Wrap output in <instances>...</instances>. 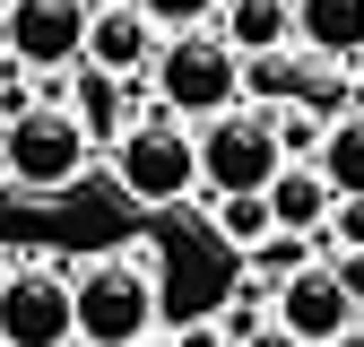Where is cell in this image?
<instances>
[{
  "label": "cell",
  "mask_w": 364,
  "mask_h": 347,
  "mask_svg": "<svg viewBox=\"0 0 364 347\" xmlns=\"http://www.w3.org/2000/svg\"><path fill=\"white\" fill-rule=\"evenodd\" d=\"M156 243H122L96 260H70V347H156Z\"/></svg>",
  "instance_id": "obj_1"
},
{
  "label": "cell",
  "mask_w": 364,
  "mask_h": 347,
  "mask_svg": "<svg viewBox=\"0 0 364 347\" xmlns=\"http://www.w3.org/2000/svg\"><path fill=\"white\" fill-rule=\"evenodd\" d=\"M105 174L122 183V200H139V208H173V200H191L200 191V148H191V122L182 113H139V122H122V139L105 148Z\"/></svg>",
  "instance_id": "obj_2"
},
{
  "label": "cell",
  "mask_w": 364,
  "mask_h": 347,
  "mask_svg": "<svg viewBox=\"0 0 364 347\" xmlns=\"http://www.w3.org/2000/svg\"><path fill=\"white\" fill-rule=\"evenodd\" d=\"M148 87H156L165 113L208 122V113H225V105H243V61H235V43H225L217 26H182V35L156 43Z\"/></svg>",
  "instance_id": "obj_3"
},
{
  "label": "cell",
  "mask_w": 364,
  "mask_h": 347,
  "mask_svg": "<svg viewBox=\"0 0 364 347\" xmlns=\"http://www.w3.org/2000/svg\"><path fill=\"white\" fill-rule=\"evenodd\" d=\"M87 165H96V139L61 113V105H26L18 122H0V174L18 191L53 200V191H78Z\"/></svg>",
  "instance_id": "obj_4"
},
{
  "label": "cell",
  "mask_w": 364,
  "mask_h": 347,
  "mask_svg": "<svg viewBox=\"0 0 364 347\" xmlns=\"http://www.w3.org/2000/svg\"><path fill=\"white\" fill-rule=\"evenodd\" d=\"M191 148H200V191H269V174L287 165L269 139V105H225L191 122Z\"/></svg>",
  "instance_id": "obj_5"
},
{
  "label": "cell",
  "mask_w": 364,
  "mask_h": 347,
  "mask_svg": "<svg viewBox=\"0 0 364 347\" xmlns=\"http://www.w3.org/2000/svg\"><path fill=\"white\" fill-rule=\"evenodd\" d=\"M0 338L9 347H70V260L18 252L0 269Z\"/></svg>",
  "instance_id": "obj_6"
},
{
  "label": "cell",
  "mask_w": 364,
  "mask_h": 347,
  "mask_svg": "<svg viewBox=\"0 0 364 347\" xmlns=\"http://www.w3.org/2000/svg\"><path fill=\"white\" fill-rule=\"evenodd\" d=\"M347 321H364V313H355V295H347V278L330 260H304L295 278L269 287V330H287L295 347H330Z\"/></svg>",
  "instance_id": "obj_7"
},
{
  "label": "cell",
  "mask_w": 364,
  "mask_h": 347,
  "mask_svg": "<svg viewBox=\"0 0 364 347\" xmlns=\"http://www.w3.org/2000/svg\"><path fill=\"white\" fill-rule=\"evenodd\" d=\"M0 53L18 70H78L87 0H9V9H0Z\"/></svg>",
  "instance_id": "obj_8"
},
{
  "label": "cell",
  "mask_w": 364,
  "mask_h": 347,
  "mask_svg": "<svg viewBox=\"0 0 364 347\" xmlns=\"http://www.w3.org/2000/svg\"><path fill=\"white\" fill-rule=\"evenodd\" d=\"M156 26H148V9L139 0H113V9H87V70H113V78H148V61H156Z\"/></svg>",
  "instance_id": "obj_9"
},
{
  "label": "cell",
  "mask_w": 364,
  "mask_h": 347,
  "mask_svg": "<svg viewBox=\"0 0 364 347\" xmlns=\"http://www.w3.org/2000/svg\"><path fill=\"white\" fill-rule=\"evenodd\" d=\"M295 9V53L321 70H364V0H287Z\"/></svg>",
  "instance_id": "obj_10"
},
{
  "label": "cell",
  "mask_w": 364,
  "mask_h": 347,
  "mask_svg": "<svg viewBox=\"0 0 364 347\" xmlns=\"http://www.w3.org/2000/svg\"><path fill=\"white\" fill-rule=\"evenodd\" d=\"M225 43H235V61H269V53H295V9L287 0H225L208 18Z\"/></svg>",
  "instance_id": "obj_11"
},
{
  "label": "cell",
  "mask_w": 364,
  "mask_h": 347,
  "mask_svg": "<svg viewBox=\"0 0 364 347\" xmlns=\"http://www.w3.org/2000/svg\"><path fill=\"white\" fill-rule=\"evenodd\" d=\"M260 200H269V226H287V235H321V217H330V183L312 156H287Z\"/></svg>",
  "instance_id": "obj_12"
},
{
  "label": "cell",
  "mask_w": 364,
  "mask_h": 347,
  "mask_svg": "<svg viewBox=\"0 0 364 347\" xmlns=\"http://www.w3.org/2000/svg\"><path fill=\"white\" fill-rule=\"evenodd\" d=\"M312 165H321V183H330V200H364V105L347 113H330V130H321V148H312Z\"/></svg>",
  "instance_id": "obj_13"
},
{
  "label": "cell",
  "mask_w": 364,
  "mask_h": 347,
  "mask_svg": "<svg viewBox=\"0 0 364 347\" xmlns=\"http://www.w3.org/2000/svg\"><path fill=\"white\" fill-rule=\"evenodd\" d=\"M304 260H321V243H312V235H287V226H269V235L243 252V278H252V287H278V278L304 269Z\"/></svg>",
  "instance_id": "obj_14"
},
{
  "label": "cell",
  "mask_w": 364,
  "mask_h": 347,
  "mask_svg": "<svg viewBox=\"0 0 364 347\" xmlns=\"http://www.w3.org/2000/svg\"><path fill=\"white\" fill-rule=\"evenodd\" d=\"M208 235L235 243V252H252V243L269 235V200H260V191H208Z\"/></svg>",
  "instance_id": "obj_15"
},
{
  "label": "cell",
  "mask_w": 364,
  "mask_h": 347,
  "mask_svg": "<svg viewBox=\"0 0 364 347\" xmlns=\"http://www.w3.org/2000/svg\"><path fill=\"white\" fill-rule=\"evenodd\" d=\"M330 130V105H269V139H278V156H312Z\"/></svg>",
  "instance_id": "obj_16"
},
{
  "label": "cell",
  "mask_w": 364,
  "mask_h": 347,
  "mask_svg": "<svg viewBox=\"0 0 364 347\" xmlns=\"http://www.w3.org/2000/svg\"><path fill=\"white\" fill-rule=\"evenodd\" d=\"M321 260H347V252H364V200H330V217H321Z\"/></svg>",
  "instance_id": "obj_17"
},
{
  "label": "cell",
  "mask_w": 364,
  "mask_h": 347,
  "mask_svg": "<svg viewBox=\"0 0 364 347\" xmlns=\"http://www.w3.org/2000/svg\"><path fill=\"white\" fill-rule=\"evenodd\" d=\"M139 9H148V26H156V35H182V26H208L225 0H139Z\"/></svg>",
  "instance_id": "obj_18"
},
{
  "label": "cell",
  "mask_w": 364,
  "mask_h": 347,
  "mask_svg": "<svg viewBox=\"0 0 364 347\" xmlns=\"http://www.w3.org/2000/svg\"><path fill=\"white\" fill-rule=\"evenodd\" d=\"M217 330H225V347H235V338H252V330H269V304H260V295H235Z\"/></svg>",
  "instance_id": "obj_19"
},
{
  "label": "cell",
  "mask_w": 364,
  "mask_h": 347,
  "mask_svg": "<svg viewBox=\"0 0 364 347\" xmlns=\"http://www.w3.org/2000/svg\"><path fill=\"white\" fill-rule=\"evenodd\" d=\"M330 269L347 278V295H355V313H364V252H347V260H330Z\"/></svg>",
  "instance_id": "obj_20"
},
{
  "label": "cell",
  "mask_w": 364,
  "mask_h": 347,
  "mask_svg": "<svg viewBox=\"0 0 364 347\" xmlns=\"http://www.w3.org/2000/svg\"><path fill=\"white\" fill-rule=\"evenodd\" d=\"M173 347H225V330H217V321H191V330H182Z\"/></svg>",
  "instance_id": "obj_21"
},
{
  "label": "cell",
  "mask_w": 364,
  "mask_h": 347,
  "mask_svg": "<svg viewBox=\"0 0 364 347\" xmlns=\"http://www.w3.org/2000/svg\"><path fill=\"white\" fill-rule=\"evenodd\" d=\"M235 347H295L287 330H252V338H235Z\"/></svg>",
  "instance_id": "obj_22"
},
{
  "label": "cell",
  "mask_w": 364,
  "mask_h": 347,
  "mask_svg": "<svg viewBox=\"0 0 364 347\" xmlns=\"http://www.w3.org/2000/svg\"><path fill=\"white\" fill-rule=\"evenodd\" d=\"M330 347H364V321H347V330H338V338H330Z\"/></svg>",
  "instance_id": "obj_23"
},
{
  "label": "cell",
  "mask_w": 364,
  "mask_h": 347,
  "mask_svg": "<svg viewBox=\"0 0 364 347\" xmlns=\"http://www.w3.org/2000/svg\"><path fill=\"white\" fill-rule=\"evenodd\" d=\"M87 9H113V0H87Z\"/></svg>",
  "instance_id": "obj_24"
},
{
  "label": "cell",
  "mask_w": 364,
  "mask_h": 347,
  "mask_svg": "<svg viewBox=\"0 0 364 347\" xmlns=\"http://www.w3.org/2000/svg\"><path fill=\"white\" fill-rule=\"evenodd\" d=\"M0 9H9V0H0Z\"/></svg>",
  "instance_id": "obj_25"
},
{
  "label": "cell",
  "mask_w": 364,
  "mask_h": 347,
  "mask_svg": "<svg viewBox=\"0 0 364 347\" xmlns=\"http://www.w3.org/2000/svg\"><path fill=\"white\" fill-rule=\"evenodd\" d=\"M0 347H9V338H0Z\"/></svg>",
  "instance_id": "obj_26"
}]
</instances>
